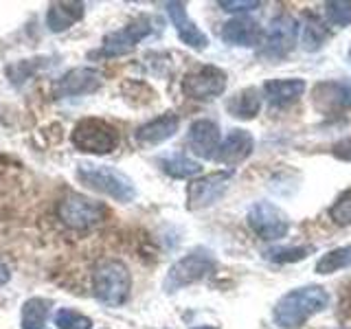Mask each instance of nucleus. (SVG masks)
<instances>
[{
	"label": "nucleus",
	"instance_id": "f257e3e1",
	"mask_svg": "<svg viewBox=\"0 0 351 329\" xmlns=\"http://www.w3.org/2000/svg\"><path fill=\"white\" fill-rule=\"evenodd\" d=\"M329 307V294L323 285H303L285 292L272 307V321L281 329H301L310 318Z\"/></svg>",
	"mask_w": 351,
	"mask_h": 329
},
{
	"label": "nucleus",
	"instance_id": "f03ea898",
	"mask_svg": "<svg viewBox=\"0 0 351 329\" xmlns=\"http://www.w3.org/2000/svg\"><path fill=\"white\" fill-rule=\"evenodd\" d=\"M77 178L86 186L114 197L117 202H132L136 197V186L123 171H119L108 164H80Z\"/></svg>",
	"mask_w": 351,
	"mask_h": 329
},
{
	"label": "nucleus",
	"instance_id": "7ed1b4c3",
	"mask_svg": "<svg viewBox=\"0 0 351 329\" xmlns=\"http://www.w3.org/2000/svg\"><path fill=\"white\" fill-rule=\"evenodd\" d=\"M132 277L123 261L106 259L93 272V290L95 296L106 305H123L130 296Z\"/></svg>",
	"mask_w": 351,
	"mask_h": 329
},
{
	"label": "nucleus",
	"instance_id": "20e7f679",
	"mask_svg": "<svg viewBox=\"0 0 351 329\" xmlns=\"http://www.w3.org/2000/svg\"><path fill=\"white\" fill-rule=\"evenodd\" d=\"M217 266V261L213 257V252H208L204 248L200 250H193L189 255H184L182 259H178L169 268L167 277L162 281V288L165 292H176V290H182L186 285L202 281L204 277H208Z\"/></svg>",
	"mask_w": 351,
	"mask_h": 329
},
{
	"label": "nucleus",
	"instance_id": "39448f33",
	"mask_svg": "<svg viewBox=\"0 0 351 329\" xmlns=\"http://www.w3.org/2000/svg\"><path fill=\"white\" fill-rule=\"evenodd\" d=\"M73 145L86 154H110L119 145V132L101 119H82L71 134Z\"/></svg>",
	"mask_w": 351,
	"mask_h": 329
},
{
	"label": "nucleus",
	"instance_id": "423d86ee",
	"mask_svg": "<svg viewBox=\"0 0 351 329\" xmlns=\"http://www.w3.org/2000/svg\"><path fill=\"white\" fill-rule=\"evenodd\" d=\"M296 38H299V22L290 14H281L272 18L270 27L263 31V42L259 55L263 60L279 62L294 51Z\"/></svg>",
	"mask_w": 351,
	"mask_h": 329
},
{
	"label": "nucleus",
	"instance_id": "0eeeda50",
	"mask_svg": "<svg viewBox=\"0 0 351 329\" xmlns=\"http://www.w3.org/2000/svg\"><path fill=\"white\" fill-rule=\"evenodd\" d=\"M246 219H248V226L252 233L263 241L283 239L290 233V226H292L288 213H285L283 208H279L277 204L266 202V200L252 204L248 208Z\"/></svg>",
	"mask_w": 351,
	"mask_h": 329
},
{
	"label": "nucleus",
	"instance_id": "6e6552de",
	"mask_svg": "<svg viewBox=\"0 0 351 329\" xmlns=\"http://www.w3.org/2000/svg\"><path fill=\"white\" fill-rule=\"evenodd\" d=\"M228 86V75L219 66L206 64L184 75L182 80V93L195 99V101H211L215 97H222Z\"/></svg>",
	"mask_w": 351,
	"mask_h": 329
},
{
	"label": "nucleus",
	"instance_id": "1a4fd4ad",
	"mask_svg": "<svg viewBox=\"0 0 351 329\" xmlns=\"http://www.w3.org/2000/svg\"><path fill=\"white\" fill-rule=\"evenodd\" d=\"M310 99L318 114H343L351 110V80L318 82L310 90Z\"/></svg>",
	"mask_w": 351,
	"mask_h": 329
},
{
	"label": "nucleus",
	"instance_id": "9d476101",
	"mask_svg": "<svg viewBox=\"0 0 351 329\" xmlns=\"http://www.w3.org/2000/svg\"><path fill=\"white\" fill-rule=\"evenodd\" d=\"M60 219L71 228H88L99 224L106 217V206L101 202H95L90 197L73 193L66 195L58 204Z\"/></svg>",
	"mask_w": 351,
	"mask_h": 329
},
{
	"label": "nucleus",
	"instance_id": "9b49d317",
	"mask_svg": "<svg viewBox=\"0 0 351 329\" xmlns=\"http://www.w3.org/2000/svg\"><path fill=\"white\" fill-rule=\"evenodd\" d=\"M233 180V171H215L202 175V178L193 180L189 186H186V208L191 211H200V208H206L215 204L219 197H222L228 191V184Z\"/></svg>",
	"mask_w": 351,
	"mask_h": 329
},
{
	"label": "nucleus",
	"instance_id": "f8f14e48",
	"mask_svg": "<svg viewBox=\"0 0 351 329\" xmlns=\"http://www.w3.org/2000/svg\"><path fill=\"white\" fill-rule=\"evenodd\" d=\"M149 33H152L149 18L141 16L134 22H130L128 27L106 36L101 49H99V53H95V55H99V58H119V55H125L130 51H134L136 44L141 40H145Z\"/></svg>",
	"mask_w": 351,
	"mask_h": 329
},
{
	"label": "nucleus",
	"instance_id": "ddd939ff",
	"mask_svg": "<svg viewBox=\"0 0 351 329\" xmlns=\"http://www.w3.org/2000/svg\"><path fill=\"white\" fill-rule=\"evenodd\" d=\"M252 151H255V136L248 130H230L226 138L219 143L213 160L217 164L230 167V171H233V167L252 156Z\"/></svg>",
	"mask_w": 351,
	"mask_h": 329
},
{
	"label": "nucleus",
	"instance_id": "4468645a",
	"mask_svg": "<svg viewBox=\"0 0 351 329\" xmlns=\"http://www.w3.org/2000/svg\"><path fill=\"white\" fill-rule=\"evenodd\" d=\"M219 143H222V134L215 121L211 119H197L191 123L189 134H186V147H189L195 156L204 160L215 158Z\"/></svg>",
	"mask_w": 351,
	"mask_h": 329
},
{
	"label": "nucleus",
	"instance_id": "2eb2a0df",
	"mask_svg": "<svg viewBox=\"0 0 351 329\" xmlns=\"http://www.w3.org/2000/svg\"><path fill=\"white\" fill-rule=\"evenodd\" d=\"M219 38L226 44H230V47L255 49L261 47L263 42V29L257 20H252L248 16H237L224 22L222 31H219Z\"/></svg>",
	"mask_w": 351,
	"mask_h": 329
},
{
	"label": "nucleus",
	"instance_id": "dca6fc26",
	"mask_svg": "<svg viewBox=\"0 0 351 329\" xmlns=\"http://www.w3.org/2000/svg\"><path fill=\"white\" fill-rule=\"evenodd\" d=\"M104 84V75L97 69H73L55 84V97H80L99 90Z\"/></svg>",
	"mask_w": 351,
	"mask_h": 329
},
{
	"label": "nucleus",
	"instance_id": "f3484780",
	"mask_svg": "<svg viewBox=\"0 0 351 329\" xmlns=\"http://www.w3.org/2000/svg\"><path fill=\"white\" fill-rule=\"evenodd\" d=\"M165 9H167V16L173 22L176 33H178L182 44H186V47H191L195 51H204L208 47L206 33L202 29H197V25L189 18L184 3H165Z\"/></svg>",
	"mask_w": 351,
	"mask_h": 329
},
{
	"label": "nucleus",
	"instance_id": "a211bd4d",
	"mask_svg": "<svg viewBox=\"0 0 351 329\" xmlns=\"http://www.w3.org/2000/svg\"><path fill=\"white\" fill-rule=\"evenodd\" d=\"M178 127H180V117L173 112H165L156 119L147 121L145 125H141L134 132V138L143 147H154V145H160L165 141H169L176 132H178Z\"/></svg>",
	"mask_w": 351,
	"mask_h": 329
},
{
	"label": "nucleus",
	"instance_id": "6ab92c4d",
	"mask_svg": "<svg viewBox=\"0 0 351 329\" xmlns=\"http://www.w3.org/2000/svg\"><path fill=\"white\" fill-rule=\"evenodd\" d=\"M307 84L301 77H290V80H268L261 88V95L268 99L274 108H288L296 103L305 95Z\"/></svg>",
	"mask_w": 351,
	"mask_h": 329
},
{
	"label": "nucleus",
	"instance_id": "aec40b11",
	"mask_svg": "<svg viewBox=\"0 0 351 329\" xmlns=\"http://www.w3.org/2000/svg\"><path fill=\"white\" fill-rule=\"evenodd\" d=\"M261 101H263V95H261L259 88L248 86V88H244V90L235 93L228 99L226 112L233 119H239V121H252L261 112Z\"/></svg>",
	"mask_w": 351,
	"mask_h": 329
},
{
	"label": "nucleus",
	"instance_id": "412c9836",
	"mask_svg": "<svg viewBox=\"0 0 351 329\" xmlns=\"http://www.w3.org/2000/svg\"><path fill=\"white\" fill-rule=\"evenodd\" d=\"M84 16V3H58L51 5L47 14V25L53 33H62L71 29Z\"/></svg>",
	"mask_w": 351,
	"mask_h": 329
},
{
	"label": "nucleus",
	"instance_id": "4be33fe9",
	"mask_svg": "<svg viewBox=\"0 0 351 329\" xmlns=\"http://www.w3.org/2000/svg\"><path fill=\"white\" fill-rule=\"evenodd\" d=\"M160 169L171 175V178H178V180H184V178H193L202 171L200 162L189 158L186 154H171V156H165L158 160Z\"/></svg>",
	"mask_w": 351,
	"mask_h": 329
},
{
	"label": "nucleus",
	"instance_id": "5701e85b",
	"mask_svg": "<svg viewBox=\"0 0 351 329\" xmlns=\"http://www.w3.org/2000/svg\"><path fill=\"white\" fill-rule=\"evenodd\" d=\"M351 268V244L347 246H338L334 250L325 252V255L318 257L314 272L316 274H336L340 270Z\"/></svg>",
	"mask_w": 351,
	"mask_h": 329
},
{
	"label": "nucleus",
	"instance_id": "b1692460",
	"mask_svg": "<svg viewBox=\"0 0 351 329\" xmlns=\"http://www.w3.org/2000/svg\"><path fill=\"white\" fill-rule=\"evenodd\" d=\"M329 40V31L327 25L321 22L316 16H307L303 31H301V42H303V49L307 53H316L321 51Z\"/></svg>",
	"mask_w": 351,
	"mask_h": 329
},
{
	"label": "nucleus",
	"instance_id": "393cba45",
	"mask_svg": "<svg viewBox=\"0 0 351 329\" xmlns=\"http://www.w3.org/2000/svg\"><path fill=\"white\" fill-rule=\"evenodd\" d=\"M51 310V301L49 299H29L22 305V329H42V325L47 323V316Z\"/></svg>",
	"mask_w": 351,
	"mask_h": 329
},
{
	"label": "nucleus",
	"instance_id": "a878e982",
	"mask_svg": "<svg viewBox=\"0 0 351 329\" xmlns=\"http://www.w3.org/2000/svg\"><path fill=\"white\" fill-rule=\"evenodd\" d=\"M314 252L312 246H272L263 250V257L270 263H299Z\"/></svg>",
	"mask_w": 351,
	"mask_h": 329
},
{
	"label": "nucleus",
	"instance_id": "bb28decb",
	"mask_svg": "<svg viewBox=\"0 0 351 329\" xmlns=\"http://www.w3.org/2000/svg\"><path fill=\"white\" fill-rule=\"evenodd\" d=\"M325 25L349 27L351 25V0H332L325 3Z\"/></svg>",
	"mask_w": 351,
	"mask_h": 329
},
{
	"label": "nucleus",
	"instance_id": "cd10ccee",
	"mask_svg": "<svg viewBox=\"0 0 351 329\" xmlns=\"http://www.w3.org/2000/svg\"><path fill=\"white\" fill-rule=\"evenodd\" d=\"M327 213L336 226H351V186L336 197Z\"/></svg>",
	"mask_w": 351,
	"mask_h": 329
},
{
	"label": "nucleus",
	"instance_id": "c85d7f7f",
	"mask_svg": "<svg viewBox=\"0 0 351 329\" xmlns=\"http://www.w3.org/2000/svg\"><path fill=\"white\" fill-rule=\"evenodd\" d=\"M55 325H58V329H90L93 321L80 312L60 310L58 314H55Z\"/></svg>",
	"mask_w": 351,
	"mask_h": 329
},
{
	"label": "nucleus",
	"instance_id": "c756f323",
	"mask_svg": "<svg viewBox=\"0 0 351 329\" xmlns=\"http://www.w3.org/2000/svg\"><path fill=\"white\" fill-rule=\"evenodd\" d=\"M259 0H219V9L228 11V14H246V11L259 9Z\"/></svg>",
	"mask_w": 351,
	"mask_h": 329
},
{
	"label": "nucleus",
	"instance_id": "7c9ffc66",
	"mask_svg": "<svg viewBox=\"0 0 351 329\" xmlns=\"http://www.w3.org/2000/svg\"><path fill=\"white\" fill-rule=\"evenodd\" d=\"M332 156L340 162H351V136L336 141L332 145Z\"/></svg>",
	"mask_w": 351,
	"mask_h": 329
},
{
	"label": "nucleus",
	"instance_id": "2f4dec72",
	"mask_svg": "<svg viewBox=\"0 0 351 329\" xmlns=\"http://www.w3.org/2000/svg\"><path fill=\"white\" fill-rule=\"evenodd\" d=\"M9 277H11L9 268L5 266V261H0V285H5L9 281Z\"/></svg>",
	"mask_w": 351,
	"mask_h": 329
},
{
	"label": "nucleus",
	"instance_id": "473e14b6",
	"mask_svg": "<svg viewBox=\"0 0 351 329\" xmlns=\"http://www.w3.org/2000/svg\"><path fill=\"white\" fill-rule=\"evenodd\" d=\"M193 329H217V327H193Z\"/></svg>",
	"mask_w": 351,
	"mask_h": 329
},
{
	"label": "nucleus",
	"instance_id": "72a5a7b5",
	"mask_svg": "<svg viewBox=\"0 0 351 329\" xmlns=\"http://www.w3.org/2000/svg\"><path fill=\"white\" fill-rule=\"evenodd\" d=\"M349 58H351V49H349Z\"/></svg>",
	"mask_w": 351,
	"mask_h": 329
}]
</instances>
